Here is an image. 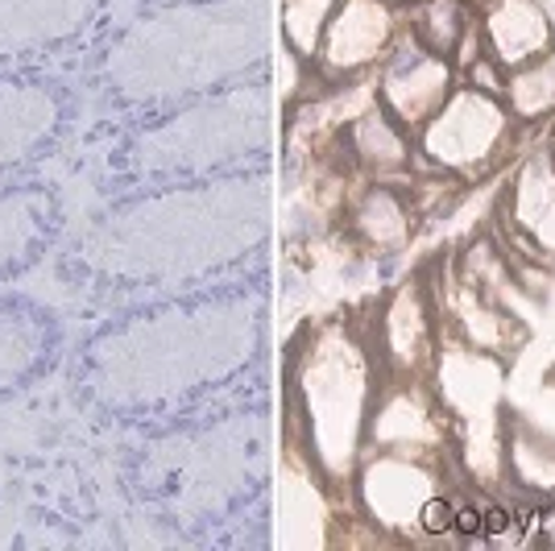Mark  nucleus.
<instances>
[{
  "instance_id": "f8f14e48",
  "label": "nucleus",
  "mask_w": 555,
  "mask_h": 551,
  "mask_svg": "<svg viewBox=\"0 0 555 551\" xmlns=\"http://www.w3.org/2000/svg\"><path fill=\"white\" fill-rule=\"evenodd\" d=\"M402 13H406V29L418 42L436 54H448V59L461 47L464 29L473 25V13L464 0H406Z\"/></svg>"
},
{
  "instance_id": "2eb2a0df",
  "label": "nucleus",
  "mask_w": 555,
  "mask_h": 551,
  "mask_svg": "<svg viewBox=\"0 0 555 551\" xmlns=\"http://www.w3.org/2000/svg\"><path fill=\"white\" fill-rule=\"evenodd\" d=\"M452 539L473 548V543H486V505L481 498H456V514H452Z\"/></svg>"
},
{
  "instance_id": "dca6fc26",
  "label": "nucleus",
  "mask_w": 555,
  "mask_h": 551,
  "mask_svg": "<svg viewBox=\"0 0 555 551\" xmlns=\"http://www.w3.org/2000/svg\"><path fill=\"white\" fill-rule=\"evenodd\" d=\"M543 129H547V138H543L539 129H522V133H539V138H543L547 145H552V154H555V120H552V125H543Z\"/></svg>"
},
{
  "instance_id": "f257e3e1",
  "label": "nucleus",
  "mask_w": 555,
  "mask_h": 551,
  "mask_svg": "<svg viewBox=\"0 0 555 551\" xmlns=\"http://www.w3.org/2000/svg\"><path fill=\"white\" fill-rule=\"evenodd\" d=\"M382 373L386 369L373 357L370 336H357L348 323L307 332L302 348H295L291 427L302 432L311 464L324 482L352 485V473L365 457V419Z\"/></svg>"
},
{
  "instance_id": "7ed1b4c3",
  "label": "nucleus",
  "mask_w": 555,
  "mask_h": 551,
  "mask_svg": "<svg viewBox=\"0 0 555 551\" xmlns=\"http://www.w3.org/2000/svg\"><path fill=\"white\" fill-rule=\"evenodd\" d=\"M365 452H393L436 464L456 452V427L431 377L382 373L365 419Z\"/></svg>"
},
{
  "instance_id": "39448f33",
  "label": "nucleus",
  "mask_w": 555,
  "mask_h": 551,
  "mask_svg": "<svg viewBox=\"0 0 555 551\" xmlns=\"http://www.w3.org/2000/svg\"><path fill=\"white\" fill-rule=\"evenodd\" d=\"M498 225L509 257L555 266V154L547 141L522 150L506 170Z\"/></svg>"
},
{
  "instance_id": "a211bd4d",
  "label": "nucleus",
  "mask_w": 555,
  "mask_h": 551,
  "mask_svg": "<svg viewBox=\"0 0 555 551\" xmlns=\"http://www.w3.org/2000/svg\"><path fill=\"white\" fill-rule=\"evenodd\" d=\"M398 4H406V0H398Z\"/></svg>"
},
{
  "instance_id": "1a4fd4ad",
  "label": "nucleus",
  "mask_w": 555,
  "mask_h": 551,
  "mask_svg": "<svg viewBox=\"0 0 555 551\" xmlns=\"http://www.w3.org/2000/svg\"><path fill=\"white\" fill-rule=\"evenodd\" d=\"M481 42L506 71L531 63L555 47V22L539 0H489L477 13Z\"/></svg>"
},
{
  "instance_id": "6e6552de",
  "label": "nucleus",
  "mask_w": 555,
  "mask_h": 551,
  "mask_svg": "<svg viewBox=\"0 0 555 551\" xmlns=\"http://www.w3.org/2000/svg\"><path fill=\"white\" fill-rule=\"evenodd\" d=\"M456 84H461L456 63L448 54H436V50L423 47L406 25H402V34L390 47V54L382 59V67L373 71L377 104L398 125H406L411 133H418V125L456 92Z\"/></svg>"
},
{
  "instance_id": "f3484780",
  "label": "nucleus",
  "mask_w": 555,
  "mask_h": 551,
  "mask_svg": "<svg viewBox=\"0 0 555 551\" xmlns=\"http://www.w3.org/2000/svg\"><path fill=\"white\" fill-rule=\"evenodd\" d=\"M464 4H468V13H473V17H477V13H481V9H486L489 0H464Z\"/></svg>"
},
{
  "instance_id": "4468645a",
  "label": "nucleus",
  "mask_w": 555,
  "mask_h": 551,
  "mask_svg": "<svg viewBox=\"0 0 555 551\" xmlns=\"http://www.w3.org/2000/svg\"><path fill=\"white\" fill-rule=\"evenodd\" d=\"M456 75H461L464 88H477V92L498 95V100L506 95V75H509V71L502 67V63H498V59H493L489 50H486V54H477V59H473L468 67L456 71Z\"/></svg>"
},
{
  "instance_id": "9d476101",
  "label": "nucleus",
  "mask_w": 555,
  "mask_h": 551,
  "mask_svg": "<svg viewBox=\"0 0 555 551\" xmlns=\"http://www.w3.org/2000/svg\"><path fill=\"white\" fill-rule=\"evenodd\" d=\"M348 232L373 253H398L418 225V212L411 204L406 183H377L365 179L361 191H352L345 204Z\"/></svg>"
},
{
  "instance_id": "9b49d317",
  "label": "nucleus",
  "mask_w": 555,
  "mask_h": 551,
  "mask_svg": "<svg viewBox=\"0 0 555 551\" xmlns=\"http://www.w3.org/2000/svg\"><path fill=\"white\" fill-rule=\"evenodd\" d=\"M506 108L518 129H543L555 120V47L506 75Z\"/></svg>"
},
{
  "instance_id": "20e7f679",
  "label": "nucleus",
  "mask_w": 555,
  "mask_h": 551,
  "mask_svg": "<svg viewBox=\"0 0 555 551\" xmlns=\"http://www.w3.org/2000/svg\"><path fill=\"white\" fill-rule=\"evenodd\" d=\"M443 489V464L393 452H365L352 473V494L361 505V518L386 530L393 539H418L423 505Z\"/></svg>"
},
{
  "instance_id": "f03ea898",
  "label": "nucleus",
  "mask_w": 555,
  "mask_h": 551,
  "mask_svg": "<svg viewBox=\"0 0 555 551\" xmlns=\"http://www.w3.org/2000/svg\"><path fill=\"white\" fill-rule=\"evenodd\" d=\"M518 138L522 129L509 116L506 100L456 84V92L418 125L411 170H440L468 187L509 166Z\"/></svg>"
},
{
  "instance_id": "423d86ee",
  "label": "nucleus",
  "mask_w": 555,
  "mask_h": 551,
  "mask_svg": "<svg viewBox=\"0 0 555 551\" xmlns=\"http://www.w3.org/2000/svg\"><path fill=\"white\" fill-rule=\"evenodd\" d=\"M402 25L406 13L398 0H340L311 59V71L324 75L327 84L370 79L398 42Z\"/></svg>"
},
{
  "instance_id": "0eeeda50",
  "label": "nucleus",
  "mask_w": 555,
  "mask_h": 551,
  "mask_svg": "<svg viewBox=\"0 0 555 551\" xmlns=\"http://www.w3.org/2000/svg\"><path fill=\"white\" fill-rule=\"evenodd\" d=\"M440 345L443 323L427 278H415L382 299L370 328V348L386 373L431 377V369L440 361Z\"/></svg>"
},
{
  "instance_id": "ddd939ff",
  "label": "nucleus",
  "mask_w": 555,
  "mask_h": 551,
  "mask_svg": "<svg viewBox=\"0 0 555 551\" xmlns=\"http://www.w3.org/2000/svg\"><path fill=\"white\" fill-rule=\"evenodd\" d=\"M340 0H282L278 4V25H282V47L295 59L311 63L324 42V29L332 22Z\"/></svg>"
}]
</instances>
